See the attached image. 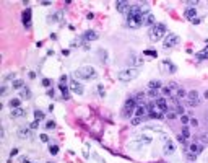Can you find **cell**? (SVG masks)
<instances>
[{
    "label": "cell",
    "instance_id": "6da1fadb",
    "mask_svg": "<svg viewBox=\"0 0 208 163\" xmlns=\"http://www.w3.org/2000/svg\"><path fill=\"white\" fill-rule=\"evenodd\" d=\"M75 78L77 80H94L96 77H98V74H96V69L91 65H83V67H78L77 70L73 72Z\"/></svg>",
    "mask_w": 208,
    "mask_h": 163
},
{
    "label": "cell",
    "instance_id": "7a4b0ae2",
    "mask_svg": "<svg viewBox=\"0 0 208 163\" xmlns=\"http://www.w3.org/2000/svg\"><path fill=\"white\" fill-rule=\"evenodd\" d=\"M163 36H166V25L164 23H156V25L151 26L150 31H148V38H150L151 42L161 41Z\"/></svg>",
    "mask_w": 208,
    "mask_h": 163
},
{
    "label": "cell",
    "instance_id": "3957f363",
    "mask_svg": "<svg viewBox=\"0 0 208 163\" xmlns=\"http://www.w3.org/2000/svg\"><path fill=\"white\" fill-rule=\"evenodd\" d=\"M138 77V69L135 67H130V69H124L117 74V78L121 82H130V80H135Z\"/></svg>",
    "mask_w": 208,
    "mask_h": 163
},
{
    "label": "cell",
    "instance_id": "277c9868",
    "mask_svg": "<svg viewBox=\"0 0 208 163\" xmlns=\"http://www.w3.org/2000/svg\"><path fill=\"white\" fill-rule=\"evenodd\" d=\"M135 109H137V100L133 96L129 98L124 105V109H122V116L124 118H130L132 114H135Z\"/></svg>",
    "mask_w": 208,
    "mask_h": 163
},
{
    "label": "cell",
    "instance_id": "5b68a950",
    "mask_svg": "<svg viewBox=\"0 0 208 163\" xmlns=\"http://www.w3.org/2000/svg\"><path fill=\"white\" fill-rule=\"evenodd\" d=\"M179 41H181V38H179L177 34L169 33V34H166L164 42H163V46H164V49H171V47L177 46V44H179Z\"/></svg>",
    "mask_w": 208,
    "mask_h": 163
},
{
    "label": "cell",
    "instance_id": "8992f818",
    "mask_svg": "<svg viewBox=\"0 0 208 163\" xmlns=\"http://www.w3.org/2000/svg\"><path fill=\"white\" fill-rule=\"evenodd\" d=\"M143 10H142V7L140 5H130V8L129 11H127V20H130V18H142L143 17Z\"/></svg>",
    "mask_w": 208,
    "mask_h": 163
},
{
    "label": "cell",
    "instance_id": "52a82bcc",
    "mask_svg": "<svg viewBox=\"0 0 208 163\" xmlns=\"http://www.w3.org/2000/svg\"><path fill=\"white\" fill-rule=\"evenodd\" d=\"M159 67H161V70H163L164 74H174L176 70H177V67H176L174 64L169 61V59H164V61H161Z\"/></svg>",
    "mask_w": 208,
    "mask_h": 163
},
{
    "label": "cell",
    "instance_id": "ba28073f",
    "mask_svg": "<svg viewBox=\"0 0 208 163\" xmlns=\"http://www.w3.org/2000/svg\"><path fill=\"white\" fill-rule=\"evenodd\" d=\"M187 105H189V106H198V105H200L198 93H197L195 90L187 91Z\"/></svg>",
    "mask_w": 208,
    "mask_h": 163
},
{
    "label": "cell",
    "instance_id": "9c48e42d",
    "mask_svg": "<svg viewBox=\"0 0 208 163\" xmlns=\"http://www.w3.org/2000/svg\"><path fill=\"white\" fill-rule=\"evenodd\" d=\"M70 90L73 91L75 95H83V91H85L83 85L77 80V78H72V80H70Z\"/></svg>",
    "mask_w": 208,
    "mask_h": 163
},
{
    "label": "cell",
    "instance_id": "30bf717a",
    "mask_svg": "<svg viewBox=\"0 0 208 163\" xmlns=\"http://www.w3.org/2000/svg\"><path fill=\"white\" fill-rule=\"evenodd\" d=\"M33 10L31 8H26L23 11V26L25 28H31V21H33Z\"/></svg>",
    "mask_w": 208,
    "mask_h": 163
},
{
    "label": "cell",
    "instance_id": "8fae6325",
    "mask_svg": "<svg viewBox=\"0 0 208 163\" xmlns=\"http://www.w3.org/2000/svg\"><path fill=\"white\" fill-rule=\"evenodd\" d=\"M127 26L132 28V30H138V28L143 26V17L142 18H130L127 20Z\"/></svg>",
    "mask_w": 208,
    "mask_h": 163
},
{
    "label": "cell",
    "instance_id": "7c38bea8",
    "mask_svg": "<svg viewBox=\"0 0 208 163\" xmlns=\"http://www.w3.org/2000/svg\"><path fill=\"white\" fill-rule=\"evenodd\" d=\"M154 25H156V18L151 11L143 15V26H154Z\"/></svg>",
    "mask_w": 208,
    "mask_h": 163
},
{
    "label": "cell",
    "instance_id": "4fadbf2b",
    "mask_svg": "<svg viewBox=\"0 0 208 163\" xmlns=\"http://www.w3.org/2000/svg\"><path fill=\"white\" fill-rule=\"evenodd\" d=\"M18 137L26 140V139H31L33 137V132H31V127H20L18 129Z\"/></svg>",
    "mask_w": 208,
    "mask_h": 163
},
{
    "label": "cell",
    "instance_id": "5bb4252c",
    "mask_svg": "<svg viewBox=\"0 0 208 163\" xmlns=\"http://www.w3.org/2000/svg\"><path fill=\"white\" fill-rule=\"evenodd\" d=\"M156 106H158V108L161 109L164 114L167 113V111H169V105H167V100H166V98H163V96L156 98Z\"/></svg>",
    "mask_w": 208,
    "mask_h": 163
},
{
    "label": "cell",
    "instance_id": "9a60e30c",
    "mask_svg": "<svg viewBox=\"0 0 208 163\" xmlns=\"http://www.w3.org/2000/svg\"><path fill=\"white\" fill-rule=\"evenodd\" d=\"M189 152L194 153V155H198L203 152V144H200V142H192L189 145Z\"/></svg>",
    "mask_w": 208,
    "mask_h": 163
},
{
    "label": "cell",
    "instance_id": "2e32d148",
    "mask_svg": "<svg viewBox=\"0 0 208 163\" xmlns=\"http://www.w3.org/2000/svg\"><path fill=\"white\" fill-rule=\"evenodd\" d=\"M96 39H99V34L93 30H88V31H85V34H83V41H86V42L96 41Z\"/></svg>",
    "mask_w": 208,
    "mask_h": 163
},
{
    "label": "cell",
    "instance_id": "e0dca14e",
    "mask_svg": "<svg viewBox=\"0 0 208 163\" xmlns=\"http://www.w3.org/2000/svg\"><path fill=\"white\" fill-rule=\"evenodd\" d=\"M163 150H164L166 155L174 153V152H176V144H174L173 140H171V139H166V140H164V149H163Z\"/></svg>",
    "mask_w": 208,
    "mask_h": 163
},
{
    "label": "cell",
    "instance_id": "ac0fdd59",
    "mask_svg": "<svg viewBox=\"0 0 208 163\" xmlns=\"http://www.w3.org/2000/svg\"><path fill=\"white\" fill-rule=\"evenodd\" d=\"M59 90L62 91V98L63 100H70V86H67L65 85V82H60L59 83Z\"/></svg>",
    "mask_w": 208,
    "mask_h": 163
},
{
    "label": "cell",
    "instance_id": "d6986e66",
    "mask_svg": "<svg viewBox=\"0 0 208 163\" xmlns=\"http://www.w3.org/2000/svg\"><path fill=\"white\" fill-rule=\"evenodd\" d=\"M130 8V3L125 2V0H119V2H115V10L119 11V13H124V11H129Z\"/></svg>",
    "mask_w": 208,
    "mask_h": 163
},
{
    "label": "cell",
    "instance_id": "ffe728a7",
    "mask_svg": "<svg viewBox=\"0 0 208 163\" xmlns=\"http://www.w3.org/2000/svg\"><path fill=\"white\" fill-rule=\"evenodd\" d=\"M148 114V105H138L135 109V116L137 118H145Z\"/></svg>",
    "mask_w": 208,
    "mask_h": 163
},
{
    "label": "cell",
    "instance_id": "44dd1931",
    "mask_svg": "<svg viewBox=\"0 0 208 163\" xmlns=\"http://www.w3.org/2000/svg\"><path fill=\"white\" fill-rule=\"evenodd\" d=\"M195 59L197 61H208V41H206V46L195 54Z\"/></svg>",
    "mask_w": 208,
    "mask_h": 163
},
{
    "label": "cell",
    "instance_id": "7402d4cb",
    "mask_svg": "<svg viewBox=\"0 0 208 163\" xmlns=\"http://www.w3.org/2000/svg\"><path fill=\"white\" fill-rule=\"evenodd\" d=\"M195 15H197V8H194V7H189V8H185V11H184V17L187 20H192V21L195 20Z\"/></svg>",
    "mask_w": 208,
    "mask_h": 163
},
{
    "label": "cell",
    "instance_id": "603a6c76",
    "mask_svg": "<svg viewBox=\"0 0 208 163\" xmlns=\"http://www.w3.org/2000/svg\"><path fill=\"white\" fill-rule=\"evenodd\" d=\"M148 144H151V137H148V136H142V137H138V142H133V147H137V145H148Z\"/></svg>",
    "mask_w": 208,
    "mask_h": 163
},
{
    "label": "cell",
    "instance_id": "cb8c5ba5",
    "mask_svg": "<svg viewBox=\"0 0 208 163\" xmlns=\"http://www.w3.org/2000/svg\"><path fill=\"white\" fill-rule=\"evenodd\" d=\"M161 88H163V83L159 82V80H151L150 83H148V90L158 91V90H161Z\"/></svg>",
    "mask_w": 208,
    "mask_h": 163
},
{
    "label": "cell",
    "instance_id": "d4e9b609",
    "mask_svg": "<svg viewBox=\"0 0 208 163\" xmlns=\"http://www.w3.org/2000/svg\"><path fill=\"white\" fill-rule=\"evenodd\" d=\"M62 11H57V13H54V15H49V17H47V21L49 23H59L62 20Z\"/></svg>",
    "mask_w": 208,
    "mask_h": 163
},
{
    "label": "cell",
    "instance_id": "484cf974",
    "mask_svg": "<svg viewBox=\"0 0 208 163\" xmlns=\"http://www.w3.org/2000/svg\"><path fill=\"white\" fill-rule=\"evenodd\" d=\"M23 86H25V82H23L21 78H15V80L11 82V88L13 90H21Z\"/></svg>",
    "mask_w": 208,
    "mask_h": 163
},
{
    "label": "cell",
    "instance_id": "4316f807",
    "mask_svg": "<svg viewBox=\"0 0 208 163\" xmlns=\"http://www.w3.org/2000/svg\"><path fill=\"white\" fill-rule=\"evenodd\" d=\"M10 116L11 118H23V116H25V109H23V108H15V109H11Z\"/></svg>",
    "mask_w": 208,
    "mask_h": 163
},
{
    "label": "cell",
    "instance_id": "83f0119b",
    "mask_svg": "<svg viewBox=\"0 0 208 163\" xmlns=\"http://www.w3.org/2000/svg\"><path fill=\"white\" fill-rule=\"evenodd\" d=\"M20 105H21V100H20V98H11V100L8 101V106H10L11 109L20 108Z\"/></svg>",
    "mask_w": 208,
    "mask_h": 163
},
{
    "label": "cell",
    "instance_id": "f1b7e54d",
    "mask_svg": "<svg viewBox=\"0 0 208 163\" xmlns=\"http://www.w3.org/2000/svg\"><path fill=\"white\" fill-rule=\"evenodd\" d=\"M145 96H146V93H143V91H142V93H138L137 98H135V100H137V105H138V103H140V105H146V103H145Z\"/></svg>",
    "mask_w": 208,
    "mask_h": 163
},
{
    "label": "cell",
    "instance_id": "f546056e",
    "mask_svg": "<svg viewBox=\"0 0 208 163\" xmlns=\"http://www.w3.org/2000/svg\"><path fill=\"white\" fill-rule=\"evenodd\" d=\"M44 118H46V114H44L42 111H39V109L34 111V119H36V121H42Z\"/></svg>",
    "mask_w": 208,
    "mask_h": 163
},
{
    "label": "cell",
    "instance_id": "4dcf8cb0",
    "mask_svg": "<svg viewBox=\"0 0 208 163\" xmlns=\"http://www.w3.org/2000/svg\"><path fill=\"white\" fill-rule=\"evenodd\" d=\"M21 98H26V100H29V98H31V91H29V88H21Z\"/></svg>",
    "mask_w": 208,
    "mask_h": 163
},
{
    "label": "cell",
    "instance_id": "1f68e13d",
    "mask_svg": "<svg viewBox=\"0 0 208 163\" xmlns=\"http://www.w3.org/2000/svg\"><path fill=\"white\" fill-rule=\"evenodd\" d=\"M181 136H182L184 139H185V140H187V139L190 137V132H189V126H184V127H182V134H181Z\"/></svg>",
    "mask_w": 208,
    "mask_h": 163
},
{
    "label": "cell",
    "instance_id": "d6a6232c",
    "mask_svg": "<svg viewBox=\"0 0 208 163\" xmlns=\"http://www.w3.org/2000/svg\"><path fill=\"white\" fill-rule=\"evenodd\" d=\"M132 64L140 67V65H143V61H142V57H132Z\"/></svg>",
    "mask_w": 208,
    "mask_h": 163
},
{
    "label": "cell",
    "instance_id": "836d02e7",
    "mask_svg": "<svg viewBox=\"0 0 208 163\" xmlns=\"http://www.w3.org/2000/svg\"><path fill=\"white\" fill-rule=\"evenodd\" d=\"M49 153H50V155H57V153H59V147H57V145H50V147H49Z\"/></svg>",
    "mask_w": 208,
    "mask_h": 163
},
{
    "label": "cell",
    "instance_id": "e575fe53",
    "mask_svg": "<svg viewBox=\"0 0 208 163\" xmlns=\"http://www.w3.org/2000/svg\"><path fill=\"white\" fill-rule=\"evenodd\" d=\"M143 55H150V57H158L156 51H143Z\"/></svg>",
    "mask_w": 208,
    "mask_h": 163
},
{
    "label": "cell",
    "instance_id": "d590c367",
    "mask_svg": "<svg viewBox=\"0 0 208 163\" xmlns=\"http://www.w3.org/2000/svg\"><path fill=\"white\" fill-rule=\"evenodd\" d=\"M98 93H99V96H101V98L106 96V90H104L102 85H98Z\"/></svg>",
    "mask_w": 208,
    "mask_h": 163
},
{
    "label": "cell",
    "instance_id": "8d00e7d4",
    "mask_svg": "<svg viewBox=\"0 0 208 163\" xmlns=\"http://www.w3.org/2000/svg\"><path fill=\"white\" fill-rule=\"evenodd\" d=\"M176 116H177V114H176L173 109H169V111H167V113H166V118H167V119H174Z\"/></svg>",
    "mask_w": 208,
    "mask_h": 163
},
{
    "label": "cell",
    "instance_id": "74e56055",
    "mask_svg": "<svg viewBox=\"0 0 208 163\" xmlns=\"http://www.w3.org/2000/svg\"><path fill=\"white\" fill-rule=\"evenodd\" d=\"M142 121H143V118H133L130 122H132V126H137V124H140Z\"/></svg>",
    "mask_w": 208,
    "mask_h": 163
},
{
    "label": "cell",
    "instance_id": "f35d334b",
    "mask_svg": "<svg viewBox=\"0 0 208 163\" xmlns=\"http://www.w3.org/2000/svg\"><path fill=\"white\" fill-rule=\"evenodd\" d=\"M54 127H55V122H54V121H47V124H46V129H47V130L54 129Z\"/></svg>",
    "mask_w": 208,
    "mask_h": 163
},
{
    "label": "cell",
    "instance_id": "ab89813d",
    "mask_svg": "<svg viewBox=\"0 0 208 163\" xmlns=\"http://www.w3.org/2000/svg\"><path fill=\"white\" fill-rule=\"evenodd\" d=\"M146 95L151 98V100H156V91H154V90H148V93H146Z\"/></svg>",
    "mask_w": 208,
    "mask_h": 163
},
{
    "label": "cell",
    "instance_id": "60d3db41",
    "mask_svg": "<svg viewBox=\"0 0 208 163\" xmlns=\"http://www.w3.org/2000/svg\"><path fill=\"white\" fill-rule=\"evenodd\" d=\"M163 93H164V95H169V96H171V95H173V93H171V88H169V86H163Z\"/></svg>",
    "mask_w": 208,
    "mask_h": 163
},
{
    "label": "cell",
    "instance_id": "b9f144b4",
    "mask_svg": "<svg viewBox=\"0 0 208 163\" xmlns=\"http://www.w3.org/2000/svg\"><path fill=\"white\" fill-rule=\"evenodd\" d=\"M29 127H31V129H38V127H39V121H36V119H34V121L29 124Z\"/></svg>",
    "mask_w": 208,
    "mask_h": 163
},
{
    "label": "cell",
    "instance_id": "7bdbcfd3",
    "mask_svg": "<svg viewBox=\"0 0 208 163\" xmlns=\"http://www.w3.org/2000/svg\"><path fill=\"white\" fill-rule=\"evenodd\" d=\"M187 158H189V160H192V161H194V160H195V158H197V155H194V153H190V152H189V150H187Z\"/></svg>",
    "mask_w": 208,
    "mask_h": 163
},
{
    "label": "cell",
    "instance_id": "ee69618b",
    "mask_svg": "<svg viewBox=\"0 0 208 163\" xmlns=\"http://www.w3.org/2000/svg\"><path fill=\"white\" fill-rule=\"evenodd\" d=\"M39 139H41V142H49V137H47L46 134H41V136H39Z\"/></svg>",
    "mask_w": 208,
    "mask_h": 163
},
{
    "label": "cell",
    "instance_id": "f6af8a7d",
    "mask_svg": "<svg viewBox=\"0 0 208 163\" xmlns=\"http://www.w3.org/2000/svg\"><path fill=\"white\" fill-rule=\"evenodd\" d=\"M181 119H182V122H184V124H187V122L190 121V119H189V116H185V114H182V116H181Z\"/></svg>",
    "mask_w": 208,
    "mask_h": 163
},
{
    "label": "cell",
    "instance_id": "bcb514c9",
    "mask_svg": "<svg viewBox=\"0 0 208 163\" xmlns=\"http://www.w3.org/2000/svg\"><path fill=\"white\" fill-rule=\"evenodd\" d=\"M42 85H44V86H49V85H50V80H49V78H44V80H42Z\"/></svg>",
    "mask_w": 208,
    "mask_h": 163
},
{
    "label": "cell",
    "instance_id": "7dc6e473",
    "mask_svg": "<svg viewBox=\"0 0 208 163\" xmlns=\"http://www.w3.org/2000/svg\"><path fill=\"white\" fill-rule=\"evenodd\" d=\"M189 122H190L192 126H198V121H197V119H194V118H192V119H190Z\"/></svg>",
    "mask_w": 208,
    "mask_h": 163
},
{
    "label": "cell",
    "instance_id": "c3c4849f",
    "mask_svg": "<svg viewBox=\"0 0 208 163\" xmlns=\"http://www.w3.org/2000/svg\"><path fill=\"white\" fill-rule=\"evenodd\" d=\"M18 153V149H13V150H11V152H10V157H15V155H17Z\"/></svg>",
    "mask_w": 208,
    "mask_h": 163
},
{
    "label": "cell",
    "instance_id": "681fc988",
    "mask_svg": "<svg viewBox=\"0 0 208 163\" xmlns=\"http://www.w3.org/2000/svg\"><path fill=\"white\" fill-rule=\"evenodd\" d=\"M47 95H49L50 98H54V95H55V93H54V90H47Z\"/></svg>",
    "mask_w": 208,
    "mask_h": 163
},
{
    "label": "cell",
    "instance_id": "f907efd6",
    "mask_svg": "<svg viewBox=\"0 0 208 163\" xmlns=\"http://www.w3.org/2000/svg\"><path fill=\"white\" fill-rule=\"evenodd\" d=\"M202 142H203V144H208V137L206 136H202Z\"/></svg>",
    "mask_w": 208,
    "mask_h": 163
},
{
    "label": "cell",
    "instance_id": "816d5d0a",
    "mask_svg": "<svg viewBox=\"0 0 208 163\" xmlns=\"http://www.w3.org/2000/svg\"><path fill=\"white\" fill-rule=\"evenodd\" d=\"M192 23H194V25H198V23H202V20H200V18H195Z\"/></svg>",
    "mask_w": 208,
    "mask_h": 163
},
{
    "label": "cell",
    "instance_id": "f5cc1de1",
    "mask_svg": "<svg viewBox=\"0 0 208 163\" xmlns=\"http://www.w3.org/2000/svg\"><path fill=\"white\" fill-rule=\"evenodd\" d=\"M21 163H34V161H31V160H28V158H23Z\"/></svg>",
    "mask_w": 208,
    "mask_h": 163
},
{
    "label": "cell",
    "instance_id": "db71d44e",
    "mask_svg": "<svg viewBox=\"0 0 208 163\" xmlns=\"http://www.w3.org/2000/svg\"><path fill=\"white\" fill-rule=\"evenodd\" d=\"M5 95H7V86H3L2 88V96H5Z\"/></svg>",
    "mask_w": 208,
    "mask_h": 163
},
{
    "label": "cell",
    "instance_id": "11a10c76",
    "mask_svg": "<svg viewBox=\"0 0 208 163\" xmlns=\"http://www.w3.org/2000/svg\"><path fill=\"white\" fill-rule=\"evenodd\" d=\"M41 5H44V7H49V5H52V3H50V2H42Z\"/></svg>",
    "mask_w": 208,
    "mask_h": 163
},
{
    "label": "cell",
    "instance_id": "9f6ffc18",
    "mask_svg": "<svg viewBox=\"0 0 208 163\" xmlns=\"http://www.w3.org/2000/svg\"><path fill=\"white\" fill-rule=\"evenodd\" d=\"M29 78H36V74L34 72H29Z\"/></svg>",
    "mask_w": 208,
    "mask_h": 163
},
{
    "label": "cell",
    "instance_id": "6f0895ef",
    "mask_svg": "<svg viewBox=\"0 0 208 163\" xmlns=\"http://www.w3.org/2000/svg\"><path fill=\"white\" fill-rule=\"evenodd\" d=\"M203 95H205V98L208 100V90H206V91H205V93H203Z\"/></svg>",
    "mask_w": 208,
    "mask_h": 163
},
{
    "label": "cell",
    "instance_id": "680465c9",
    "mask_svg": "<svg viewBox=\"0 0 208 163\" xmlns=\"http://www.w3.org/2000/svg\"><path fill=\"white\" fill-rule=\"evenodd\" d=\"M47 163H52V161H47Z\"/></svg>",
    "mask_w": 208,
    "mask_h": 163
}]
</instances>
